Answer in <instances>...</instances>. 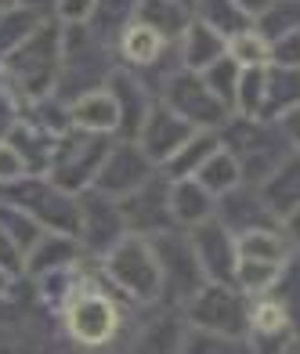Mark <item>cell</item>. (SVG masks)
Listing matches in <instances>:
<instances>
[{"label":"cell","mask_w":300,"mask_h":354,"mask_svg":"<svg viewBox=\"0 0 300 354\" xmlns=\"http://www.w3.org/2000/svg\"><path fill=\"white\" fill-rule=\"evenodd\" d=\"M69 123L76 131H91V134H109L120 127V109L113 91H84L80 98L69 105Z\"/></svg>","instance_id":"15"},{"label":"cell","mask_w":300,"mask_h":354,"mask_svg":"<svg viewBox=\"0 0 300 354\" xmlns=\"http://www.w3.org/2000/svg\"><path fill=\"white\" fill-rule=\"evenodd\" d=\"M138 19L149 22L163 40L181 37L185 26L192 22V19H188V4H185V0H138Z\"/></svg>","instance_id":"20"},{"label":"cell","mask_w":300,"mask_h":354,"mask_svg":"<svg viewBox=\"0 0 300 354\" xmlns=\"http://www.w3.org/2000/svg\"><path fill=\"white\" fill-rule=\"evenodd\" d=\"M4 282H8V271H0V293H4Z\"/></svg>","instance_id":"40"},{"label":"cell","mask_w":300,"mask_h":354,"mask_svg":"<svg viewBox=\"0 0 300 354\" xmlns=\"http://www.w3.org/2000/svg\"><path fill=\"white\" fill-rule=\"evenodd\" d=\"M217 152V138L214 134H196L192 131V138H188L185 145H181V149L178 152H174L170 159H167V163H170V177H174V181H178V177H188V174H196L203 163H207V159Z\"/></svg>","instance_id":"25"},{"label":"cell","mask_w":300,"mask_h":354,"mask_svg":"<svg viewBox=\"0 0 300 354\" xmlns=\"http://www.w3.org/2000/svg\"><path fill=\"white\" fill-rule=\"evenodd\" d=\"M0 271H8V275H19L26 271V250L15 243V235L0 224Z\"/></svg>","instance_id":"32"},{"label":"cell","mask_w":300,"mask_h":354,"mask_svg":"<svg viewBox=\"0 0 300 354\" xmlns=\"http://www.w3.org/2000/svg\"><path fill=\"white\" fill-rule=\"evenodd\" d=\"M188 243H192V253L203 268V275L210 282H235V239L232 232L225 228L221 221H199L192 224V235H188Z\"/></svg>","instance_id":"8"},{"label":"cell","mask_w":300,"mask_h":354,"mask_svg":"<svg viewBox=\"0 0 300 354\" xmlns=\"http://www.w3.org/2000/svg\"><path fill=\"white\" fill-rule=\"evenodd\" d=\"M239 62H235L228 51L225 55H221L217 62H210V66L207 69H203V73H207V76H203V80H207V87L217 94V98L221 102H225L228 109L235 105V87H239Z\"/></svg>","instance_id":"31"},{"label":"cell","mask_w":300,"mask_h":354,"mask_svg":"<svg viewBox=\"0 0 300 354\" xmlns=\"http://www.w3.org/2000/svg\"><path fill=\"white\" fill-rule=\"evenodd\" d=\"M290 134L300 141V109H293V112H290Z\"/></svg>","instance_id":"39"},{"label":"cell","mask_w":300,"mask_h":354,"mask_svg":"<svg viewBox=\"0 0 300 354\" xmlns=\"http://www.w3.org/2000/svg\"><path fill=\"white\" fill-rule=\"evenodd\" d=\"M26 174H29V167H26V159L19 156V149L0 138V185H11V181H19V177H26Z\"/></svg>","instance_id":"33"},{"label":"cell","mask_w":300,"mask_h":354,"mask_svg":"<svg viewBox=\"0 0 300 354\" xmlns=\"http://www.w3.org/2000/svg\"><path fill=\"white\" fill-rule=\"evenodd\" d=\"M181 37H185V66L188 69H207L210 62H217L225 55V37H221L217 29H210L203 19L188 22Z\"/></svg>","instance_id":"21"},{"label":"cell","mask_w":300,"mask_h":354,"mask_svg":"<svg viewBox=\"0 0 300 354\" xmlns=\"http://www.w3.org/2000/svg\"><path fill=\"white\" fill-rule=\"evenodd\" d=\"M105 134H91V131H80V134H69V138H58V149L51 156V181L58 188H66L69 196L73 192H84L87 185H94V174H98L102 159L109 152Z\"/></svg>","instance_id":"5"},{"label":"cell","mask_w":300,"mask_h":354,"mask_svg":"<svg viewBox=\"0 0 300 354\" xmlns=\"http://www.w3.org/2000/svg\"><path fill=\"white\" fill-rule=\"evenodd\" d=\"M235 253L239 257H257V261H275V264H286L290 261V246L286 239L272 228H250L235 239Z\"/></svg>","instance_id":"23"},{"label":"cell","mask_w":300,"mask_h":354,"mask_svg":"<svg viewBox=\"0 0 300 354\" xmlns=\"http://www.w3.org/2000/svg\"><path fill=\"white\" fill-rule=\"evenodd\" d=\"M37 26H40V11L26 8V4H15L8 11H0V58L8 51H15Z\"/></svg>","instance_id":"28"},{"label":"cell","mask_w":300,"mask_h":354,"mask_svg":"<svg viewBox=\"0 0 300 354\" xmlns=\"http://www.w3.org/2000/svg\"><path fill=\"white\" fill-rule=\"evenodd\" d=\"M15 123H19V102H15V94L0 84V134H11Z\"/></svg>","instance_id":"36"},{"label":"cell","mask_w":300,"mask_h":354,"mask_svg":"<svg viewBox=\"0 0 300 354\" xmlns=\"http://www.w3.org/2000/svg\"><path fill=\"white\" fill-rule=\"evenodd\" d=\"M199 15H203V22H207L210 29H217L221 37H235V33H243V29L254 26V19L235 4V0H203L199 4Z\"/></svg>","instance_id":"24"},{"label":"cell","mask_w":300,"mask_h":354,"mask_svg":"<svg viewBox=\"0 0 300 354\" xmlns=\"http://www.w3.org/2000/svg\"><path fill=\"white\" fill-rule=\"evenodd\" d=\"M8 73L19 80V91L29 98H44L51 84L58 80V66H62V33L58 29L37 26L15 51L4 55Z\"/></svg>","instance_id":"2"},{"label":"cell","mask_w":300,"mask_h":354,"mask_svg":"<svg viewBox=\"0 0 300 354\" xmlns=\"http://www.w3.org/2000/svg\"><path fill=\"white\" fill-rule=\"evenodd\" d=\"M167 105L192 123V127H217L228 120V105L207 87V80L174 76L167 87Z\"/></svg>","instance_id":"11"},{"label":"cell","mask_w":300,"mask_h":354,"mask_svg":"<svg viewBox=\"0 0 300 354\" xmlns=\"http://www.w3.org/2000/svg\"><path fill=\"white\" fill-rule=\"evenodd\" d=\"M221 199L217 203V221L225 224L228 232H250V228H272V221H275V210L268 206V199L261 196H250V192H239V185L228 188V192H221Z\"/></svg>","instance_id":"14"},{"label":"cell","mask_w":300,"mask_h":354,"mask_svg":"<svg viewBox=\"0 0 300 354\" xmlns=\"http://www.w3.org/2000/svg\"><path fill=\"white\" fill-rule=\"evenodd\" d=\"M272 58L279 62V66L300 69V26H293L290 33H282L279 40H272Z\"/></svg>","instance_id":"34"},{"label":"cell","mask_w":300,"mask_h":354,"mask_svg":"<svg viewBox=\"0 0 300 354\" xmlns=\"http://www.w3.org/2000/svg\"><path fill=\"white\" fill-rule=\"evenodd\" d=\"M156 257H160V268H163V286L178 289L181 297H192L196 293V279L203 275V268L192 253V243L178 235H167L163 243H156Z\"/></svg>","instance_id":"13"},{"label":"cell","mask_w":300,"mask_h":354,"mask_svg":"<svg viewBox=\"0 0 300 354\" xmlns=\"http://www.w3.org/2000/svg\"><path fill=\"white\" fill-rule=\"evenodd\" d=\"M282 217H286V232H290V239H293V243H300V203L293 206L290 214H282Z\"/></svg>","instance_id":"38"},{"label":"cell","mask_w":300,"mask_h":354,"mask_svg":"<svg viewBox=\"0 0 300 354\" xmlns=\"http://www.w3.org/2000/svg\"><path fill=\"white\" fill-rule=\"evenodd\" d=\"M268 206L279 214H290L293 206L300 203V159H290V163H279L272 170V181H268V192H264Z\"/></svg>","instance_id":"22"},{"label":"cell","mask_w":300,"mask_h":354,"mask_svg":"<svg viewBox=\"0 0 300 354\" xmlns=\"http://www.w3.org/2000/svg\"><path fill=\"white\" fill-rule=\"evenodd\" d=\"M163 37L156 33V29L149 26V22H131L127 29H123V37H120V55H123V62L127 66H134V69H141V66H152L156 58L163 55Z\"/></svg>","instance_id":"19"},{"label":"cell","mask_w":300,"mask_h":354,"mask_svg":"<svg viewBox=\"0 0 300 354\" xmlns=\"http://www.w3.org/2000/svg\"><path fill=\"white\" fill-rule=\"evenodd\" d=\"M113 98H116V109H120V127L123 138H134L141 131V123L149 116V98H145V87H141V80L127 76V73H116L113 76Z\"/></svg>","instance_id":"18"},{"label":"cell","mask_w":300,"mask_h":354,"mask_svg":"<svg viewBox=\"0 0 300 354\" xmlns=\"http://www.w3.org/2000/svg\"><path fill=\"white\" fill-rule=\"evenodd\" d=\"M120 214H123V224L134 232V235H149V232H170L163 228L167 217H170V192L160 177H145L134 192L120 199Z\"/></svg>","instance_id":"9"},{"label":"cell","mask_w":300,"mask_h":354,"mask_svg":"<svg viewBox=\"0 0 300 354\" xmlns=\"http://www.w3.org/2000/svg\"><path fill=\"white\" fill-rule=\"evenodd\" d=\"M55 8L66 22H87L94 15V0H55Z\"/></svg>","instance_id":"35"},{"label":"cell","mask_w":300,"mask_h":354,"mask_svg":"<svg viewBox=\"0 0 300 354\" xmlns=\"http://www.w3.org/2000/svg\"><path fill=\"white\" fill-rule=\"evenodd\" d=\"M0 199H8L15 206H22V210L29 217H37L44 228H55V232H69L76 235V228H80V203L69 199L66 188H58L55 181H11L4 185V192H0Z\"/></svg>","instance_id":"4"},{"label":"cell","mask_w":300,"mask_h":354,"mask_svg":"<svg viewBox=\"0 0 300 354\" xmlns=\"http://www.w3.org/2000/svg\"><path fill=\"white\" fill-rule=\"evenodd\" d=\"M192 131L196 127L188 123L181 112H174L170 105H160V109H149V116L138 131V145L156 163V159H170L188 138H192Z\"/></svg>","instance_id":"12"},{"label":"cell","mask_w":300,"mask_h":354,"mask_svg":"<svg viewBox=\"0 0 300 354\" xmlns=\"http://www.w3.org/2000/svg\"><path fill=\"white\" fill-rule=\"evenodd\" d=\"M235 4H239V8L250 15V19H261V15L275 4V0H235Z\"/></svg>","instance_id":"37"},{"label":"cell","mask_w":300,"mask_h":354,"mask_svg":"<svg viewBox=\"0 0 300 354\" xmlns=\"http://www.w3.org/2000/svg\"><path fill=\"white\" fill-rule=\"evenodd\" d=\"M225 51L239 62V66H268L272 58V40H268L261 29H243L225 40Z\"/></svg>","instance_id":"29"},{"label":"cell","mask_w":300,"mask_h":354,"mask_svg":"<svg viewBox=\"0 0 300 354\" xmlns=\"http://www.w3.org/2000/svg\"><path fill=\"white\" fill-rule=\"evenodd\" d=\"M290 329H293V322L275 297L250 308V336L254 340H275V336H286Z\"/></svg>","instance_id":"26"},{"label":"cell","mask_w":300,"mask_h":354,"mask_svg":"<svg viewBox=\"0 0 300 354\" xmlns=\"http://www.w3.org/2000/svg\"><path fill=\"white\" fill-rule=\"evenodd\" d=\"M188 318L196 322V329L221 333V336H232V340H243L250 333V308H243L232 282L199 286L192 293V304H188Z\"/></svg>","instance_id":"6"},{"label":"cell","mask_w":300,"mask_h":354,"mask_svg":"<svg viewBox=\"0 0 300 354\" xmlns=\"http://www.w3.org/2000/svg\"><path fill=\"white\" fill-rule=\"evenodd\" d=\"M196 174H199V185H203V188H210L214 196H221V192H228V188H235V185L243 181L239 159H235L232 152H221V149H217V152H214Z\"/></svg>","instance_id":"27"},{"label":"cell","mask_w":300,"mask_h":354,"mask_svg":"<svg viewBox=\"0 0 300 354\" xmlns=\"http://www.w3.org/2000/svg\"><path fill=\"white\" fill-rule=\"evenodd\" d=\"M66 329L73 344L105 347L120 329V308L91 282H76L66 297Z\"/></svg>","instance_id":"3"},{"label":"cell","mask_w":300,"mask_h":354,"mask_svg":"<svg viewBox=\"0 0 300 354\" xmlns=\"http://www.w3.org/2000/svg\"><path fill=\"white\" fill-rule=\"evenodd\" d=\"M80 232L84 243L91 250H113L123 239V214H120V199L105 196V192H80Z\"/></svg>","instance_id":"10"},{"label":"cell","mask_w":300,"mask_h":354,"mask_svg":"<svg viewBox=\"0 0 300 354\" xmlns=\"http://www.w3.org/2000/svg\"><path fill=\"white\" fill-rule=\"evenodd\" d=\"M293 109H300V69H293V66L264 69L261 116H290ZM261 116H257V120H261Z\"/></svg>","instance_id":"16"},{"label":"cell","mask_w":300,"mask_h":354,"mask_svg":"<svg viewBox=\"0 0 300 354\" xmlns=\"http://www.w3.org/2000/svg\"><path fill=\"white\" fill-rule=\"evenodd\" d=\"M217 210V199L210 188H203L192 177H178V185L170 188V217L178 224H199L210 221Z\"/></svg>","instance_id":"17"},{"label":"cell","mask_w":300,"mask_h":354,"mask_svg":"<svg viewBox=\"0 0 300 354\" xmlns=\"http://www.w3.org/2000/svg\"><path fill=\"white\" fill-rule=\"evenodd\" d=\"M149 174H152V159L141 152V145L134 138H123L116 145H109L102 167L94 174V188L105 192V196H113V199H123L127 192H134L145 181Z\"/></svg>","instance_id":"7"},{"label":"cell","mask_w":300,"mask_h":354,"mask_svg":"<svg viewBox=\"0 0 300 354\" xmlns=\"http://www.w3.org/2000/svg\"><path fill=\"white\" fill-rule=\"evenodd\" d=\"M105 271L134 300L152 304L163 297V268L145 235H123L113 250H105Z\"/></svg>","instance_id":"1"},{"label":"cell","mask_w":300,"mask_h":354,"mask_svg":"<svg viewBox=\"0 0 300 354\" xmlns=\"http://www.w3.org/2000/svg\"><path fill=\"white\" fill-rule=\"evenodd\" d=\"M282 264L275 261H257V257H235V282L243 286V293H264L272 289V282L279 279Z\"/></svg>","instance_id":"30"}]
</instances>
